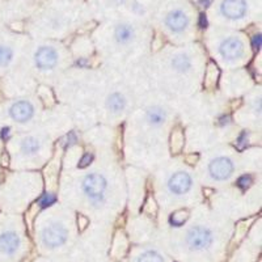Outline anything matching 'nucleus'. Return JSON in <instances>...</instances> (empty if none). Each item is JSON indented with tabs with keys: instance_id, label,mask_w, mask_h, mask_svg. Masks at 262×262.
<instances>
[{
	"instance_id": "nucleus-1",
	"label": "nucleus",
	"mask_w": 262,
	"mask_h": 262,
	"mask_svg": "<svg viewBox=\"0 0 262 262\" xmlns=\"http://www.w3.org/2000/svg\"><path fill=\"white\" fill-rule=\"evenodd\" d=\"M186 243L191 250H203L211 245L212 233L205 227H194L186 236Z\"/></svg>"
},
{
	"instance_id": "nucleus-2",
	"label": "nucleus",
	"mask_w": 262,
	"mask_h": 262,
	"mask_svg": "<svg viewBox=\"0 0 262 262\" xmlns=\"http://www.w3.org/2000/svg\"><path fill=\"white\" fill-rule=\"evenodd\" d=\"M106 184L107 182L104 176L98 174V173H92V174H88L84 179L83 190L91 200L98 201L104 194L105 189H106Z\"/></svg>"
},
{
	"instance_id": "nucleus-3",
	"label": "nucleus",
	"mask_w": 262,
	"mask_h": 262,
	"mask_svg": "<svg viewBox=\"0 0 262 262\" xmlns=\"http://www.w3.org/2000/svg\"><path fill=\"white\" fill-rule=\"evenodd\" d=\"M67 240V231L60 224H51L42 232V243L49 248H57Z\"/></svg>"
},
{
	"instance_id": "nucleus-4",
	"label": "nucleus",
	"mask_w": 262,
	"mask_h": 262,
	"mask_svg": "<svg viewBox=\"0 0 262 262\" xmlns=\"http://www.w3.org/2000/svg\"><path fill=\"white\" fill-rule=\"evenodd\" d=\"M209 172L212 179L223 181L232 174L233 163L228 158H216L210 163Z\"/></svg>"
},
{
	"instance_id": "nucleus-5",
	"label": "nucleus",
	"mask_w": 262,
	"mask_h": 262,
	"mask_svg": "<svg viewBox=\"0 0 262 262\" xmlns=\"http://www.w3.org/2000/svg\"><path fill=\"white\" fill-rule=\"evenodd\" d=\"M34 59H36V64L39 70H51L58 63V54L53 48L43 46L37 50Z\"/></svg>"
},
{
	"instance_id": "nucleus-6",
	"label": "nucleus",
	"mask_w": 262,
	"mask_h": 262,
	"mask_svg": "<svg viewBox=\"0 0 262 262\" xmlns=\"http://www.w3.org/2000/svg\"><path fill=\"white\" fill-rule=\"evenodd\" d=\"M168 188L173 194H177V195L188 193L191 188V177L186 172L174 173L168 181Z\"/></svg>"
},
{
	"instance_id": "nucleus-7",
	"label": "nucleus",
	"mask_w": 262,
	"mask_h": 262,
	"mask_svg": "<svg viewBox=\"0 0 262 262\" xmlns=\"http://www.w3.org/2000/svg\"><path fill=\"white\" fill-rule=\"evenodd\" d=\"M221 11L226 17L231 20L242 18L247 12V3L245 0H223Z\"/></svg>"
},
{
	"instance_id": "nucleus-8",
	"label": "nucleus",
	"mask_w": 262,
	"mask_h": 262,
	"mask_svg": "<svg viewBox=\"0 0 262 262\" xmlns=\"http://www.w3.org/2000/svg\"><path fill=\"white\" fill-rule=\"evenodd\" d=\"M219 51L226 59H236V58H240L243 55L244 45L240 39L232 37V38H228L222 42Z\"/></svg>"
},
{
	"instance_id": "nucleus-9",
	"label": "nucleus",
	"mask_w": 262,
	"mask_h": 262,
	"mask_svg": "<svg viewBox=\"0 0 262 262\" xmlns=\"http://www.w3.org/2000/svg\"><path fill=\"white\" fill-rule=\"evenodd\" d=\"M9 114L17 122H27L34 114V107L29 101H17L12 105Z\"/></svg>"
},
{
	"instance_id": "nucleus-10",
	"label": "nucleus",
	"mask_w": 262,
	"mask_h": 262,
	"mask_svg": "<svg viewBox=\"0 0 262 262\" xmlns=\"http://www.w3.org/2000/svg\"><path fill=\"white\" fill-rule=\"evenodd\" d=\"M165 24H167V27L169 28L172 32L180 33L188 27L189 18L182 11L176 9V11H172V12L167 16V18H165Z\"/></svg>"
},
{
	"instance_id": "nucleus-11",
	"label": "nucleus",
	"mask_w": 262,
	"mask_h": 262,
	"mask_svg": "<svg viewBox=\"0 0 262 262\" xmlns=\"http://www.w3.org/2000/svg\"><path fill=\"white\" fill-rule=\"evenodd\" d=\"M20 247V237L12 231L0 235V250L6 254H13Z\"/></svg>"
},
{
	"instance_id": "nucleus-12",
	"label": "nucleus",
	"mask_w": 262,
	"mask_h": 262,
	"mask_svg": "<svg viewBox=\"0 0 262 262\" xmlns=\"http://www.w3.org/2000/svg\"><path fill=\"white\" fill-rule=\"evenodd\" d=\"M114 36H116V39L119 43H127V42H130L131 39H133V37H134V28L127 24L118 25V27L116 28Z\"/></svg>"
},
{
	"instance_id": "nucleus-13",
	"label": "nucleus",
	"mask_w": 262,
	"mask_h": 262,
	"mask_svg": "<svg viewBox=\"0 0 262 262\" xmlns=\"http://www.w3.org/2000/svg\"><path fill=\"white\" fill-rule=\"evenodd\" d=\"M126 106V100L121 93H113L107 98V107L113 113H121Z\"/></svg>"
},
{
	"instance_id": "nucleus-14",
	"label": "nucleus",
	"mask_w": 262,
	"mask_h": 262,
	"mask_svg": "<svg viewBox=\"0 0 262 262\" xmlns=\"http://www.w3.org/2000/svg\"><path fill=\"white\" fill-rule=\"evenodd\" d=\"M165 112L159 106L151 107L148 112H147V119L148 122L154 126H159L165 121Z\"/></svg>"
},
{
	"instance_id": "nucleus-15",
	"label": "nucleus",
	"mask_w": 262,
	"mask_h": 262,
	"mask_svg": "<svg viewBox=\"0 0 262 262\" xmlns=\"http://www.w3.org/2000/svg\"><path fill=\"white\" fill-rule=\"evenodd\" d=\"M172 67L179 72H188L191 67V62L186 55H177L173 58Z\"/></svg>"
},
{
	"instance_id": "nucleus-16",
	"label": "nucleus",
	"mask_w": 262,
	"mask_h": 262,
	"mask_svg": "<svg viewBox=\"0 0 262 262\" xmlns=\"http://www.w3.org/2000/svg\"><path fill=\"white\" fill-rule=\"evenodd\" d=\"M21 149H23V152L27 154V155H34V154H37V151L39 149V142L36 138H27V139L23 140V143H21Z\"/></svg>"
},
{
	"instance_id": "nucleus-17",
	"label": "nucleus",
	"mask_w": 262,
	"mask_h": 262,
	"mask_svg": "<svg viewBox=\"0 0 262 262\" xmlns=\"http://www.w3.org/2000/svg\"><path fill=\"white\" fill-rule=\"evenodd\" d=\"M138 262H164V259L159 253H156L154 250H148V252L140 254Z\"/></svg>"
},
{
	"instance_id": "nucleus-18",
	"label": "nucleus",
	"mask_w": 262,
	"mask_h": 262,
	"mask_svg": "<svg viewBox=\"0 0 262 262\" xmlns=\"http://www.w3.org/2000/svg\"><path fill=\"white\" fill-rule=\"evenodd\" d=\"M13 57L12 50L6 46H0V66H7Z\"/></svg>"
},
{
	"instance_id": "nucleus-19",
	"label": "nucleus",
	"mask_w": 262,
	"mask_h": 262,
	"mask_svg": "<svg viewBox=\"0 0 262 262\" xmlns=\"http://www.w3.org/2000/svg\"><path fill=\"white\" fill-rule=\"evenodd\" d=\"M186 217H188L186 212L179 211V212H176L174 215H172V217H170V223H172L173 226L180 227L185 221H186Z\"/></svg>"
},
{
	"instance_id": "nucleus-20",
	"label": "nucleus",
	"mask_w": 262,
	"mask_h": 262,
	"mask_svg": "<svg viewBox=\"0 0 262 262\" xmlns=\"http://www.w3.org/2000/svg\"><path fill=\"white\" fill-rule=\"evenodd\" d=\"M54 202H55V196H54L53 194H45V195L39 200V205H41V207H43V209L51 206Z\"/></svg>"
},
{
	"instance_id": "nucleus-21",
	"label": "nucleus",
	"mask_w": 262,
	"mask_h": 262,
	"mask_svg": "<svg viewBox=\"0 0 262 262\" xmlns=\"http://www.w3.org/2000/svg\"><path fill=\"white\" fill-rule=\"evenodd\" d=\"M237 184H238V186H240V188H242V189H247L248 186H249V185L252 184V177H250V176L240 177V179H238V181H237Z\"/></svg>"
},
{
	"instance_id": "nucleus-22",
	"label": "nucleus",
	"mask_w": 262,
	"mask_h": 262,
	"mask_svg": "<svg viewBox=\"0 0 262 262\" xmlns=\"http://www.w3.org/2000/svg\"><path fill=\"white\" fill-rule=\"evenodd\" d=\"M92 159H93V156L90 155V154H86V155H84L83 159H81V160H80V164H79V167H80V168L88 167V165H90V164H91V161H92Z\"/></svg>"
},
{
	"instance_id": "nucleus-23",
	"label": "nucleus",
	"mask_w": 262,
	"mask_h": 262,
	"mask_svg": "<svg viewBox=\"0 0 262 262\" xmlns=\"http://www.w3.org/2000/svg\"><path fill=\"white\" fill-rule=\"evenodd\" d=\"M252 43H253V49H256V50H258L259 49V46H261V36H254L253 37V42H252Z\"/></svg>"
},
{
	"instance_id": "nucleus-24",
	"label": "nucleus",
	"mask_w": 262,
	"mask_h": 262,
	"mask_svg": "<svg viewBox=\"0 0 262 262\" xmlns=\"http://www.w3.org/2000/svg\"><path fill=\"white\" fill-rule=\"evenodd\" d=\"M200 25H201V28H206V25H207V20H206V16L205 15H201Z\"/></svg>"
},
{
	"instance_id": "nucleus-25",
	"label": "nucleus",
	"mask_w": 262,
	"mask_h": 262,
	"mask_svg": "<svg viewBox=\"0 0 262 262\" xmlns=\"http://www.w3.org/2000/svg\"><path fill=\"white\" fill-rule=\"evenodd\" d=\"M8 137H9V128L8 127L3 128V130H2V138H3V139H7Z\"/></svg>"
}]
</instances>
